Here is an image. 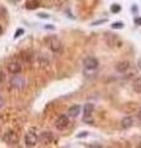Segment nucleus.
I'll use <instances>...</instances> for the list:
<instances>
[{"mask_svg": "<svg viewBox=\"0 0 141 148\" xmlns=\"http://www.w3.org/2000/svg\"><path fill=\"white\" fill-rule=\"evenodd\" d=\"M46 42L48 45V47L51 48V51H53V52H59L61 48H62L61 41L57 38V37H47Z\"/></svg>", "mask_w": 141, "mask_h": 148, "instance_id": "1", "label": "nucleus"}, {"mask_svg": "<svg viewBox=\"0 0 141 148\" xmlns=\"http://www.w3.org/2000/svg\"><path fill=\"white\" fill-rule=\"evenodd\" d=\"M10 85L12 88H15V89H24L26 85V82L24 78L21 77H19V75H15V77H12L11 78V80H10Z\"/></svg>", "mask_w": 141, "mask_h": 148, "instance_id": "2", "label": "nucleus"}, {"mask_svg": "<svg viewBox=\"0 0 141 148\" xmlns=\"http://www.w3.org/2000/svg\"><path fill=\"white\" fill-rule=\"evenodd\" d=\"M83 64H84V68H86V69L93 71V69L98 68V66H99V62H98V59L94 58V57H87L83 61Z\"/></svg>", "mask_w": 141, "mask_h": 148, "instance_id": "3", "label": "nucleus"}, {"mask_svg": "<svg viewBox=\"0 0 141 148\" xmlns=\"http://www.w3.org/2000/svg\"><path fill=\"white\" fill-rule=\"evenodd\" d=\"M39 141V137L36 136V133L34 132H27L25 135V145L27 147H35Z\"/></svg>", "mask_w": 141, "mask_h": 148, "instance_id": "4", "label": "nucleus"}, {"mask_svg": "<svg viewBox=\"0 0 141 148\" xmlns=\"http://www.w3.org/2000/svg\"><path fill=\"white\" fill-rule=\"evenodd\" d=\"M4 141H5L8 145H16L19 142V137H17V133L15 131H9L5 133V136H4Z\"/></svg>", "mask_w": 141, "mask_h": 148, "instance_id": "5", "label": "nucleus"}, {"mask_svg": "<svg viewBox=\"0 0 141 148\" xmlns=\"http://www.w3.org/2000/svg\"><path fill=\"white\" fill-rule=\"evenodd\" d=\"M68 123H69V120H68V116H66V115H61V116L56 120V127L58 130H64L68 126Z\"/></svg>", "mask_w": 141, "mask_h": 148, "instance_id": "6", "label": "nucleus"}, {"mask_svg": "<svg viewBox=\"0 0 141 148\" xmlns=\"http://www.w3.org/2000/svg\"><path fill=\"white\" fill-rule=\"evenodd\" d=\"M39 140L44 143V145H50V143H52V141H53V135H52V132H50V131L42 132L39 137Z\"/></svg>", "mask_w": 141, "mask_h": 148, "instance_id": "7", "label": "nucleus"}, {"mask_svg": "<svg viewBox=\"0 0 141 148\" xmlns=\"http://www.w3.org/2000/svg\"><path fill=\"white\" fill-rule=\"evenodd\" d=\"M8 71L11 74H19L21 72V64L17 62H11L8 64Z\"/></svg>", "mask_w": 141, "mask_h": 148, "instance_id": "8", "label": "nucleus"}, {"mask_svg": "<svg viewBox=\"0 0 141 148\" xmlns=\"http://www.w3.org/2000/svg\"><path fill=\"white\" fill-rule=\"evenodd\" d=\"M129 67H130V64H129L128 61H121V62H119L116 64V71L119 73H124V72L128 71Z\"/></svg>", "mask_w": 141, "mask_h": 148, "instance_id": "9", "label": "nucleus"}, {"mask_svg": "<svg viewBox=\"0 0 141 148\" xmlns=\"http://www.w3.org/2000/svg\"><path fill=\"white\" fill-rule=\"evenodd\" d=\"M79 112H81V106L79 105H74L72 108H69L68 110V116L69 117H77Z\"/></svg>", "mask_w": 141, "mask_h": 148, "instance_id": "10", "label": "nucleus"}, {"mask_svg": "<svg viewBox=\"0 0 141 148\" xmlns=\"http://www.w3.org/2000/svg\"><path fill=\"white\" fill-rule=\"evenodd\" d=\"M39 5H40L39 0H27L25 8L27 9V10H35V9L39 8Z\"/></svg>", "mask_w": 141, "mask_h": 148, "instance_id": "11", "label": "nucleus"}, {"mask_svg": "<svg viewBox=\"0 0 141 148\" xmlns=\"http://www.w3.org/2000/svg\"><path fill=\"white\" fill-rule=\"evenodd\" d=\"M133 123H134V120L130 116H126V117H124L123 120H121V127L123 128H130L131 126H133Z\"/></svg>", "mask_w": 141, "mask_h": 148, "instance_id": "12", "label": "nucleus"}, {"mask_svg": "<svg viewBox=\"0 0 141 148\" xmlns=\"http://www.w3.org/2000/svg\"><path fill=\"white\" fill-rule=\"evenodd\" d=\"M93 111H94V105H93V104H86V105H84L83 112H84V116H86V117L91 116Z\"/></svg>", "mask_w": 141, "mask_h": 148, "instance_id": "13", "label": "nucleus"}, {"mask_svg": "<svg viewBox=\"0 0 141 148\" xmlns=\"http://www.w3.org/2000/svg\"><path fill=\"white\" fill-rule=\"evenodd\" d=\"M133 89L136 92H141V77L134 79V82H133Z\"/></svg>", "mask_w": 141, "mask_h": 148, "instance_id": "14", "label": "nucleus"}, {"mask_svg": "<svg viewBox=\"0 0 141 148\" xmlns=\"http://www.w3.org/2000/svg\"><path fill=\"white\" fill-rule=\"evenodd\" d=\"M111 29H114V30H121V29H124V22H120V21L114 22V24L111 25Z\"/></svg>", "mask_w": 141, "mask_h": 148, "instance_id": "15", "label": "nucleus"}, {"mask_svg": "<svg viewBox=\"0 0 141 148\" xmlns=\"http://www.w3.org/2000/svg\"><path fill=\"white\" fill-rule=\"evenodd\" d=\"M120 10H121V6L119 5V4H113L111 8H110V11H111V12H114V14L120 12Z\"/></svg>", "mask_w": 141, "mask_h": 148, "instance_id": "16", "label": "nucleus"}, {"mask_svg": "<svg viewBox=\"0 0 141 148\" xmlns=\"http://www.w3.org/2000/svg\"><path fill=\"white\" fill-rule=\"evenodd\" d=\"M22 34H24V30H22V29H19V30L15 32V35H14V38H17V37H20Z\"/></svg>", "mask_w": 141, "mask_h": 148, "instance_id": "17", "label": "nucleus"}, {"mask_svg": "<svg viewBox=\"0 0 141 148\" xmlns=\"http://www.w3.org/2000/svg\"><path fill=\"white\" fill-rule=\"evenodd\" d=\"M104 22H106V18H103V20H98V21H94L92 25L97 26V25H100V24H104Z\"/></svg>", "mask_w": 141, "mask_h": 148, "instance_id": "18", "label": "nucleus"}, {"mask_svg": "<svg viewBox=\"0 0 141 148\" xmlns=\"http://www.w3.org/2000/svg\"><path fill=\"white\" fill-rule=\"evenodd\" d=\"M87 136H88V132L84 131V132L78 133V135H77V138H82V137H87Z\"/></svg>", "mask_w": 141, "mask_h": 148, "instance_id": "19", "label": "nucleus"}, {"mask_svg": "<svg viewBox=\"0 0 141 148\" xmlns=\"http://www.w3.org/2000/svg\"><path fill=\"white\" fill-rule=\"evenodd\" d=\"M4 79H5V75H4V73L0 71V84H3L4 83Z\"/></svg>", "mask_w": 141, "mask_h": 148, "instance_id": "20", "label": "nucleus"}, {"mask_svg": "<svg viewBox=\"0 0 141 148\" xmlns=\"http://www.w3.org/2000/svg\"><path fill=\"white\" fill-rule=\"evenodd\" d=\"M39 17H41V18H48L50 17V15H48V14H39Z\"/></svg>", "mask_w": 141, "mask_h": 148, "instance_id": "21", "label": "nucleus"}, {"mask_svg": "<svg viewBox=\"0 0 141 148\" xmlns=\"http://www.w3.org/2000/svg\"><path fill=\"white\" fill-rule=\"evenodd\" d=\"M135 24L138 26H141V17H136L135 18Z\"/></svg>", "mask_w": 141, "mask_h": 148, "instance_id": "22", "label": "nucleus"}, {"mask_svg": "<svg viewBox=\"0 0 141 148\" xmlns=\"http://www.w3.org/2000/svg\"><path fill=\"white\" fill-rule=\"evenodd\" d=\"M3 106H4V100L0 98V108H3Z\"/></svg>", "mask_w": 141, "mask_h": 148, "instance_id": "23", "label": "nucleus"}, {"mask_svg": "<svg viewBox=\"0 0 141 148\" xmlns=\"http://www.w3.org/2000/svg\"><path fill=\"white\" fill-rule=\"evenodd\" d=\"M1 35H3V27L0 26V36H1Z\"/></svg>", "mask_w": 141, "mask_h": 148, "instance_id": "24", "label": "nucleus"}, {"mask_svg": "<svg viewBox=\"0 0 141 148\" xmlns=\"http://www.w3.org/2000/svg\"><path fill=\"white\" fill-rule=\"evenodd\" d=\"M139 120H140V121H141V111H140V112H139Z\"/></svg>", "mask_w": 141, "mask_h": 148, "instance_id": "25", "label": "nucleus"}, {"mask_svg": "<svg viewBox=\"0 0 141 148\" xmlns=\"http://www.w3.org/2000/svg\"><path fill=\"white\" fill-rule=\"evenodd\" d=\"M139 67H140V69H141V59L139 61Z\"/></svg>", "mask_w": 141, "mask_h": 148, "instance_id": "26", "label": "nucleus"}, {"mask_svg": "<svg viewBox=\"0 0 141 148\" xmlns=\"http://www.w3.org/2000/svg\"><path fill=\"white\" fill-rule=\"evenodd\" d=\"M12 1H15V3H19V1H21V0H12Z\"/></svg>", "mask_w": 141, "mask_h": 148, "instance_id": "27", "label": "nucleus"}, {"mask_svg": "<svg viewBox=\"0 0 141 148\" xmlns=\"http://www.w3.org/2000/svg\"><path fill=\"white\" fill-rule=\"evenodd\" d=\"M139 147H141V145H140V146H139Z\"/></svg>", "mask_w": 141, "mask_h": 148, "instance_id": "28", "label": "nucleus"}]
</instances>
